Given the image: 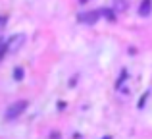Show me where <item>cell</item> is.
<instances>
[{"instance_id": "1", "label": "cell", "mask_w": 152, "mask_h": 139, "mask_svg": "<svg viewBox=\"0 0 152 139\" xmlns=\"http://www.w3.org/2000/svg\"><path fill=\"white\" fill-rule=\"evenodd\" d=\"M146 10L150 12V0H145V4H142V8H141V14H146Z\"/></svg>"}]
</instances>
